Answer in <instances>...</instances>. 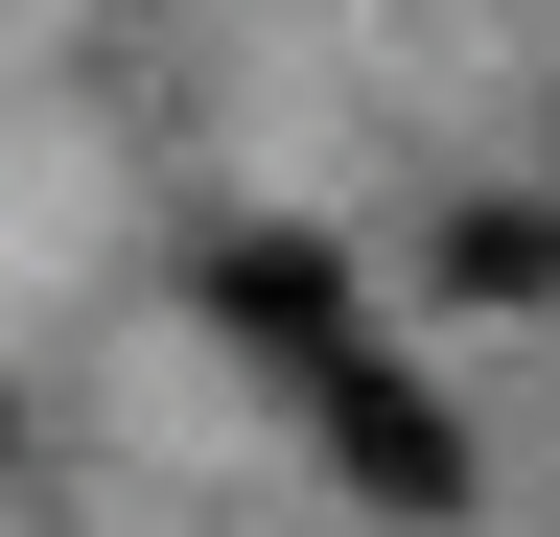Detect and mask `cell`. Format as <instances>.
Returning <instances> with one entry per match:
<instances>
[{
    "label": "cell",
    "mask_w": 560,
    "mask_h": 537,
    "mask_svg": "<svg viewBox=\"0 0 560 537\" xmlns=\"http://www.w3.org/2000/svg\"><path fill=\"white\" fill-rule=\"evenodd\" d=\"M444 281L467 304H560V211H444Z\"/></svg>",
    "instance_id": "obj_3"
},
{
    "label": "cell",
    "mask_w": 560,
    "mask_h": 537,
    "mask_svg": "<svg viewBox=\"0 0 560 537\" xmlns=\"http://www.w3.org/2000/svg\"><path fill=\"white\" fill-rule=\"evenodd\" d=\"M187 304L234 327V351H257L280 397H304L327 351H374V327H350V257H327V234H210V281H187Z\"/></svg>",
    "instance_id": "obj_2"
},
{
    "label": "cell",
    "mask_w": 560,
    "mask_h": 537,
    "mask_svg": "<svg viewBox=\"0 0 560 537\" xmlns=\"http://www.w3.org/2000/svg\"><path fill=\"white\" fill-rule=\"evenodd\" d=\"M304 444H327L374 514H467V421H444L397 351H327V374H304Z\"/></svg>",
    "instance_id": "obj_1"
}]
</instances>
